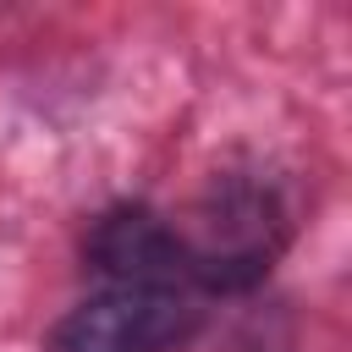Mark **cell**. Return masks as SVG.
<instances>
[{"label":"cell","instance_id":"obj_1","mask_svg":"<svg viewBox=\"0 0 352 352\" xmlns=\"http://www.w3.org/2000/svg\"><path fill=\"white\" fill-rule=\"evenodd\" d=\"M192 336V308L165 286H116L50 330V352H170Z\"/></svg>","mask_w":352,"mask_h":352},{"label":"cell","instance_id":"obj_2","mask_svg":"<svg viewBox=\"0 0 352 352\" xmlns=\"http://www.w3.org/2000/svg\"><path fill=\"white\" fill-rule=\"evenodd\" d=\"M88 258L116 275L121 286H165L176 292L170 280L187 275V253H182V236L154 220L148 209H121V214H104L88 236Z\"/></svg>","mask_w":352,"mask_h":352}]
</instances>
